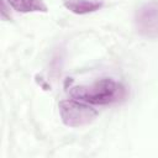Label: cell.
I'll list each match as a JSON object with an SVG mask.
<instances>
[{"mask_svg": "<svg viewBox=\"0 0 158 158\" xmlns=\"http://www.w3.org/2000/svg\"><path fill=\"white\" fill-rule=\"evenodd\" d=\"M58 111L62 122L65 126L73 128L90 125L99 115V112L93 106H90V104L73 98L59 101Z\"/></svg>", "mask_w": 158, "mask_h": 158, "instance_id": "cell-2", "label": "cell"}, {"mask_svg": "<svg viewBox=\"0 0 158 158\" xmlns=\"http://www.w3.org/2000/svg\"><path fill=\"white\" fill-rule=\"evenodd\" d=\"M137 32L147 38L158 37V1L153 0L143 4L135 15Z\"/></svg>", "mask_w": 158, "mask_h": 158, "instance_id": "cell-3", "label": "cell"}, {"mask_svg": "<svg viewBox=\"0 0 158 158\" xmlns=\"http://www.w3.org/2000/svg\"><path fill=\"white\" fill-rule=\"evenodd\" d=\"M9 6L17 12H48V6L43 0H6Z\"/></svg>", "mask_w": 158, "mask_h": 158, "instance_id": "cell-5", "label": "cell"}, {"mask_svg": "<svg viewBox=\"0 0 158 158\" xmlns=\"http://www.w3.org/2000/svg\"><path fill=\"white\" fill-rule=\"evenodd\" d=\"M68 93L73 99L90 105H110L125 99L126 88L112 78H101L90 84L70 86Z\"/></svg>", "mask_w": 158, "mask_h": 158, "instance_id": "cell-1", "label": "cell"}, {"mask_svg": "<svg viewBox=\"0 0 158 158\" xmlns=\"http://www.w3.org/2000/svg\"><path fill=\"white\" fill-rule=\"evenodd\" d=\"M63 6L75 15H86L104 6L101 0H63Z\"/></svg>", "mask_w": 158, "mask_h": 158, "instance_id": "cell-4", "label": "cell"}]
</instances>
